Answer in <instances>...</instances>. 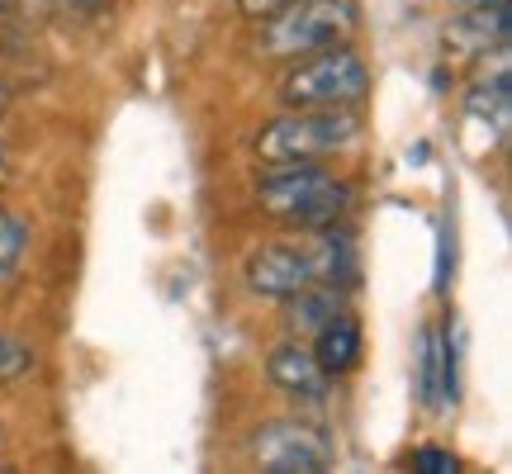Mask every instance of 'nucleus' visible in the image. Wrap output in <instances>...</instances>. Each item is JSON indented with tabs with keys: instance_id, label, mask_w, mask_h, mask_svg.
I'll list each match as a JSON object with an SVG mask.
<instances>
[{
	"instance_id": "f257e3e1",
	"label": "nucleus",
	"mask_w": 512,
	"mask_h": 474,
	"mask_svg": "<svg viewBox=\"0 0 512 474\" xmlns=\"http://www.w3.org/2000/svg\"><path fill=\"white\" fill-rule=\"evenodd\" d=\"M256 200H261V209L271 219L290 223L299 233H313V228H332V223L347 214L351 185L337 181L332 171H323V166H313V162H280L266 171Z\"/></svg>"
},
{
	"instance_id": "f03ea898",
	"label": "nucleus",
	"mask_w": 512,
	"mask_h": 474,
	"mask_svg": "<svg viewBox=\"0 0 512 474\" xmlns=\"http://www.w3.org/2000/svg\"><path fill=\"white\" fill-rule=\"evenodd\" d=\"M370 95V67L347 43H332L299 57V67L280 81V100L290 110H356Z\"/></svg>"
},
{
	"instance_id": "7ed1b4c3",
	"label": "nucleus",
	"mask_w": 512,
	"mask_h": 474,
	"mask_svg": "<svg viewBox=\"0 0 512 474\" xmlns=\"http://www.w3.org/2000/svg\"><path fill=\"white\" fill-rule=\"evenodd\" d=\"M356 29L351 0H290L261 24V53L266 57H309L318 48L347 43Z\"/></svg>"
},
{
	"instance_id": "20e7f679",
	"label": "nucleus",
	"mask_w": 512,
	"mask_h": 474,
	"mask_svg": "<svg viewBox=\"0 0 512 474\" xmlns=\"http://www.w3.org/2000/svg\"><path fill=\"white\" fill-rule=\"evenodd\" d=\"M356 138V119L347 110H290L271 119L256 138V152L266 166L280 162H323Z\"/></svg>"
},
{
	"instance_id": "39448f33",
	"label": "nucleus",
	"mask_w": 512,
	"mask_h": 474,
	"mask_svg": "<svg viewBox=\"0 0 512 474\" xmlns=\"http://www.w3.org/2000/svg\"><path fill=\"white\" fill-rule=\"evenodd\" d=\"M252 460L266 474H323L332 465V446L309 422H261L252 432Z\"/></svg>"
},
{
	"instance_id": "423d86ee",
	"label": "nucleus",
	"mask_w": 512,
	"mask_h": 474,
	"mask_svg": "<svg viewBox=\"0 0 512 474\" xmlns=\"http://www.w3.org/2000/svg\"><path fill=\"white\" fill-rule=\"evenodd\" d=\"M247 285L261 299H290V294L318 285V261H313L309 237L304 242H266L247 256Z\"/></svg>"
},
{
	"instance_id": "0eeeda50",
	"label": "nucleus",
	"mask_w": 512,
	"mask_h": 474,
	"mask_svg": "<svg viewBox=\"0 0 512 474\" xmlns=\"http://www.w3.org/2000/svg\"><path fill=\"white\" fill-rule=\"evenodd\" d=\"M266 375L280 394H290L294 403H328V389H332V375L323 365L313 361V351L304 342H285V347L271 351L266 361Z\"/></svg>"
},
{
	"instance_id": "6e6552de",
	"label": "nucleus",
	"mask_w": 512,
	"mask_h": 474,
	"mask_svg": "<svg viewBox=\"0 0 512 474\" xmlns=\"http://www.w3.org/2000/svg\"><path fill=\"white\" fill-rule=\"evenodd\" d=\"M309 351H313V361L337 380V375H351V370L361 365V356H366V337H361V328L351 323L347 313H337L332 323H323V328L313 332Z\"/></svg>"
},
{
	"instance_id": "1a4fd4ad",
	"label": "nucleus",
	"mask_w": 512,
	"mask_h": 474,
	"mask_svg": "<svg viewBox=\"0 0 512 474\" xmlns=\"http://www.w3.org/2000/svg\"><path fill=\"white\" fill-rule=\"evenodd\" d=\"M446 38L456 48H465V53H489V43L503 48L508 43V5H475L470 15H460L446 29Z\"/></svg>"
},
{
	"instance_id": "9d476101",
	"label": "nucleus",
	"mask_w": 512,
	"mask_h": 474,
	"mask_svg": "<svg viewBox=\"0 0 512 474\" xmlns=\"http://www.w3.org/2000/svg\"><path fill=\"white\" fill-rule=\"evenodd\" d=\"M285 304H290V332H299V337H313V332L323 328V323H332L337 313H347L337 285H309V290L290 294Z\"/></svg>"
},
{
	"instance_id": "9b49d317",
	"label": "nucleus",
	"mask_w": 512,
	"mask_h": 474,
	"mask_svg": "<svg viewBox=\"0 0 512 474\" xmlns=\"http://www.w3.org/2000/svg\"><path fill=\"white\" fill-rule=\"evenodd\" d=\"M418 399L422 408H441V328L418 332Z\"/></svg>"
},
{
	"instance_id": "f8f14e48",
	"label": "nucleus",
	"mask_w": 512,
	"mask_h": 474,
	"mask_svg": "<svg viewBox=\"0 0 512 474\" xmlns=\"http://www.w3.org/2000/svg\"><path fill=\"white\" fill-rule=\"evenodd\" d=\"M508 105H512L508 67H498L494 81H484V86H475V91H470V114H475V119H484V124H494L498 133L508 128Z\"/></svg>"
},
{
	"instance_id": "ddd939ff",
	"label": "nucleus",
	"mask_w": 512,
	"mask_h": 474,
	"mask_svg": "<svg viewBox=\"0 0 512 474\" xmlns=\"http://www.w3.org/2000/svg\"><path fill=\"white\" fill-rule=\"evenodd\" d=\"M24 252H29V223L0 204V280L15 275V266L24 261Z\"/></svg>"
},
{
	"instance_id": "4468645a",
	"label": "nucleus",
	"mask_w": 512,
	"mask_h": 474,
	"mask_svg": "<svg viewBox=\"0 0 512 474\" xmlns=\"http://www.w3.org/2000/svg\"><path fill=\"white\" fill-rule=\"evenodd\" d=\"M460 394V347H456V332L441 328V408H456Z\"/></svg>"
},
{
	"instance_id": "2eb2a0df",
	"label": "nucleus",
	"mask_w": 512,
	"mask_h": 474,
	"mask_svg": "<svg viewBox=\"0 0 512 474\" xmlns=\"http://www.w3.org/2000/svg\"><path fill=\"white\" fill-rule=\"evenodd\" d=\"M29 370H34V347L0 332V384H15L19 375H29Z\"/></svg>"
},
{
	"instance_id": "dca6fc26",
	"label": "nucleus",
	"mask_w": 512,
	"mask_h": 474,
	"mask_svg": "<svg viewBox=\"0 0 512 474\" xmlns=\"http://www.w3.org/2000/svg\"><path fill=\"white\" fill-rule=\"evenodd\" d=\"M451 261H456V237H451V223H441V237H437V280H432V290H437V294L451 290Z\"/></svg>"
},
{
	"instance_id": "f3484780",
	"label": "nucleus",
	"mask_w": 512,
	"mask_h": 474,
	"mask_svg": "<svg viewBox=\"0 0 512 474\" xmlns=\"http://www.w3.org/2000/svg\"><path fill=\"white\" fill-rule=\"evenodd\" d=\"M413 470H422V474H456V456H451V451H441V446H418V451H413Z\"/></svg>"
},
{
	"instance_id": "a211bd4d",
	"label": "nucleus",
	"mask_w": 512,
	"mask_h": 474,
	"mask_svg": "<svg viewBox=\"0 0 512 474\" xmlns=\"http://www.w3.org/2000/svg\"><path fill=\"white\" fill-rule=\"evenodd\" d=\"M247 15H256V19H266L271 10H280V5H290V0H238Z\"/></svg>"
},
{
	"instance_id": "6ab92c4d",
	"label": "nucleus",
	"mask_w": 512,
	"mask_h": 474,
	"mask_svg": "<svg viewBox=\"0 0 512 474\" xmlns=\"http://www.w3.org/2000/svg\"><path fill=\"white\" fill-rule=\"evenodd\" d=\"M5 110H10V91L0 86V119H5Z\"/></svg>"
},
{
	"instance_id": "aec40b11",
	"label": "nucleus",
	"mask_w": 512,
	"mask_h": 474,
	"mask_svg": "<svg viewBox=\"0 0 512 474\" xmlns=\"http://www.w3.org/2000/svg\"><path fill=\"white\" fill-rule=\"evenodd\" d=\"M62 5H72V10H86V5H95V0H62Z\"/></svg>"
},
{
	"instance_id": "412c9836",
	"label": "nucleus",
	"mask_w": 512,
	"mask_h": 474,
	"mask_svg": "<svg viewBox=\"0 0 512 474\" xmlns=\"http://www.w3.org/2000/svg\"><path fill=\"white\" fill-rule=\"evenodd\" d=\"M470 5H508V0H470Z\"/></svg>"
},
{
	"instance_id": "4be33fe9",
	"label": "nucleus",
	"mask_w": 512,
	"mask_h": 474,
	"mask_svg": "<svg viewBox=\"0 0 512 474\" xmlns=\"http://www.w3.org/2000/svg\"><path fill=\"white\" fill-rule=\"evenodd\" d=\"M0 181H5V147H0Z\"/></svg>"
}]
</instances>
